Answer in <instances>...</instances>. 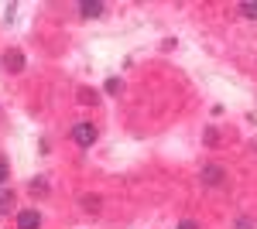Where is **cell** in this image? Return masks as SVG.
<instances>
[{
  "label": "cell",
  "mask_w": 257,
  "mask_h": 229,
  "mask_svg": "<svg viewBox=\"0 0 257 229\" xmlns=\"http://www.w3.org/2000/svg\"><path fill=\"white\" fill-rule=\"evenodd\" d=\"M82 209L86 212H99V198L96 195H86V198H82Z\"/></svg>",
  "instance_id": "ba28073f"
},
{
  "label": "cell",
  "mask_w": 257,
  "mask_h": 229,
  "mask_svg": "<svg viewBox=\"0 0 257 229\" xmlns=\"http://www.w3.org/2000/svg\"><path fill=\"white\" fill-rule=\"evenodd\" d=\"M18 229H41V215H38V209H24V212H18Z\"/></svg>",
  "instance_id": "3957f363"
},
{
  "label": "cell",
  "mask_w": 257,
  "mask_h": 229,
  "mask_svg": "<svg viewBox=\"0 0 257 229\" xmlns=\"http://www.w3.org/2000/svg\"><path fill=\"white\" fill-rule=\"evenodd\" d=\"M199 178H202V185H209V188H216L219 181L226 178V171H223L219 164H202V171H199Z\"/></svg>",
  "instance_id": "7a4b0ae2"
},
{
  "label": "cell",
  "mask_w": 257,
  "mask_h": 229,
  "mask_svg": "<svg viewBox=\"0 0 257 229\" xmlns=\"http://www.w3.org/2000/svg\"><path fill=\"white\" fill-rule=\"evenodd\" d=\"M4 69H7V72H21V69H24V55H21L18 48L4 52Z\"/></svg>",
  "instance_id": "277c9868"
},
{
  "label": "cell",
  "mask_w": 257,
  "mask_h": 229,
  "mask_svg": "<svg viewBox=\"0 0 257 229\" xmlns=\"http://www.w3.org/2000/svg\"><path fill=\"white\" fill-rule=\"evenodd\" d=\"M233 229H257V222L250 219V215H240L237 222H233Z\"/></svg>",
  "instance_id": "9c48e42d"
},
{
  "label": "cell",
  "mask_w": 257,
  "mask_h": 229,
  "mask_svg": "<svg viewBox=\"0 0 257 229\" xmlns=\"http://www.w3.org/2000/svg\"><path fill=\"white\" fill-rule=\"evenodd\" d=\"M202 140H206V144H209V147H213V144H216V130H213V127H209V130H206V134H202Z\"/></svg>",
  "instance_id": "5bb4252c"
},
{
  "label": "cell",
  "mask_w": 257,
  "mask_h": 229,
  "mask_svg": "<svg viewBox=\"0 0 257 229\" xmlns=\"http://www.w3.org/2000/svg\"><path fill=\"white\" fill-rule=\"evenodd\" d=\"M178 229H199V226L192 222V219H182V222H178Z\"/></svg>",
  "instance_id": "9a60e30c"
},
{
  "label": "cell",
  "mask_w": 257,
  "mask_h": 229,
  "mask_svg": "<svg viewBox=\"0 0 257 229\" xmlns=\"http://www.w3.org/2000/svg\"><path fill=\"white\" fill-rule=\"evenodd\" d=\"M99 96L93 93V89H79V103H86V106H89V103H96Z\"/></svg>",
  "instance_id": "8fae6325"
},
{
  "label": "cell",
  "mask_w": 257,
  "mask_h": 229,
  "mask_svg": "<svg viewBox=\"0 0 257 229\" xmlns=\"http://www.w3.org/2000/svg\"><path fill=\"white\" fill-rule=\"evenodd\" d=\"M7 178H11V168H7V161H4V157H0V185H4V181H7Z\"/></svg>",
  "instance_id": "4fadbf2b"
},
{
  "label": "cell",
  "mask_w": 257,
  "mask_h": 229,
  "mask_svg": "<svg viewBox=\"0 0 257 229\" xmlns=\"http://www.w3.org/2000/svg\"><path fill=\"white\" fill-rule=\"evenodd\" d=\"M120 89H123V82H120V79H106V93H110V96H117Z\"/></svg>",
  "instance_id": "7c38bea8"
},
{
  "label": "cell",
  "mask_w": 257,
  "mask_h": 229,
  "mask_svg": "<svg viewBox=\"0 0 257 229\" xmlns=\"http://www.w3.org/2000/svg\"><path fill=\"white\" fill-rule=\"evenodd\" d=\"M28 191H31V195H48V181H45V178H35V181L28 185Z\"/></svg>",
  "instance_id": "52a82bcc"
},
{
  "label": "cell",
  "mask_w": 257,
  "mask_h": 229,
  "mask_svg": "<svg viewBox=\"0 0 257 229\" xmlns=\"http://www.w3.org/2000/svg\"><path fill=\"white\" fill-rule=\"evenodd\" d=\"M240 14L250 18V21H257V4H240Z\"/></svg>",
  "instance_id": "30bf717a"
},
{
  "label": "cell",
  "mask_w": 257,
  "mask_h": 229,
  "mask_svg": "<svg viewBox=\"0 0 257 229\" xmlns=\"http://www.w3.org/2000/svg\"><path fill=\"white\" fill-rule=\"evenodd\" d=\"M14 191L11 188H0V215H11V209H14Z\"/></svg>",
  "instance_id": "8992f818"
},
{
  "label": "cell",
  "mask_w": 257,
  "mask_h": 229,
  "mask_svg": "<svg viewBox=\"0 0 257 229\" xmlns=\"http://www.w3.org/2000/svg\"><path fill=\"white\" fill-rule=\"evenodd\" d=\"M96 137H99V130L93 127V123H86V120L72 127V140H76L79 147H93V144H96Z\"/></svg>",
  "instance_id": "6da1fadb"
},
{
  "label": "cell",
  "mask_w": 257,
  "mask_h": 229,
  "mask_svg": "<svg viewBox=\"0 0 257 229\" xmlns=\"http://www.w3.org/2000/svg\"><path fill=\"white\" fill-rule=\"evenodd\" d=\"M79 14L82 18H103V14H106V4H99V0L89 4V0H86V4H79Z\"/></svg>",
  "instance_id": "5b68a950"
}]
</instances>
